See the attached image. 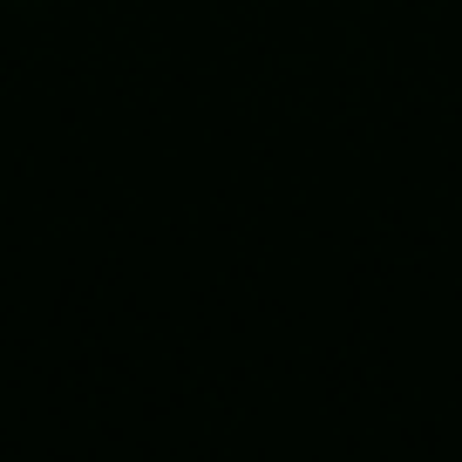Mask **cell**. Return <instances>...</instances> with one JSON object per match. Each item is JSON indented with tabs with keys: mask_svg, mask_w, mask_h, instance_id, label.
I'll return each mask as SVG.
<instances>
[]
</instances>
